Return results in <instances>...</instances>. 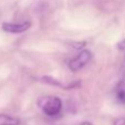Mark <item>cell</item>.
Segmentation results:
<instances>
[{
  "mask_svg": "<svg viewBox=\"0 0 125 125\" xmlns=\"http://www.w3.org/2000/svg\"><path fill=\"white\" fill-rule=\"evenodd\" d=\"M91 58H92V53L90 51H87V50H83L74 59H72L69 62V69L72 72H76V71L81 70L87 62L90 61Z\"/></svg>",
  "mask_w": 125,
  "mask_h": 125,
  "instance_id": "obj_2",
  "label": "cell"
},
{
  "mask_svg": "<svg viewBox=\"0 0 125 125\" xmlns=\"http://www.w3.org/2000/svg\"><path fill=\"white\" fill-rule=\"evenodd\" d=\"M116 97H117V100L121 103L125 104V90L124 89H121V90H118L116 92Z\"/></svg>",
  "mask_w": 125,
  "mask_h": 125,
  "instance_id": "obj_5",
  "label": "cell"
},
{
  "mask_svg": "<svg viewBox=\"0 0 125 125\" xmlns=\"http://www.w3.org/2000/svg\"><path fill=\"white\" fill-rule=\"evenodd\" d=\"M114 125H125V118L124 117H118L114 121Z\"/></svg>",
  "mask_w": 125,
  "mask_h": 125,
  "instance_id": "obj_6",
  "label": "cell"
},
{
  "mask_svg": "<svg viewBox=\"0 0 125 125\" xmlns=\"http://www.w3.org/2000/svg\"><path fill=\"white\" fill-rule=\"evenodd\" d=\"M80 125H92V123H90V122H83V123H81Z\"/></svg>",
  "mask_w": 125,
  "mask_h": 125,
  "instance_id": "obj_8",
  "label": "cell"
},
{
  "mask_svg": "<svg viewBox=\"0 0 125 125\" xmlns=\"http://www.w3.org/2000/svg\"><path fill=\"white\" fill-rule=\"evenodd\" d=\"M20 120L8 114H0V125H19Z\"/></svg>",
  "mask_w": 125,
  "mask_h": 125,
  "instance_id": "obj_4",
  "label": "cell"
},
{
  "mask_svg": "<svg viewBox=\"0 0 125 125\" xmlns=\"http://www.w3.org/2000/svg\"><path fill=\"white\" fill-rule=\"evenodd\" d=\"M117 49L120 51H125V39H123L122 41H120L117 44Z\"/></svg>",
  "mask_w": 125,
  "mask_h": 125,
  "instance_id": "obj_7",
  "label": "cell"
},
{
  "mask_svg": "<svg viewBox=\"0 0 125 125\" xmlns=\"http://www.w3.org/2000/svg\"><path fill=\"white\" fill-rule=\"evenodd\" d=\"M31 23L30 22H22V23H9V22H5L2 24V29L6 32L9 33H21L24 32L30 28Z\"/></svg>",
  "mask_w": 125,
  "mask_h": 125,
  "instance_id": "obj_3",
  "label": "cell"
},
{
  "mask_svg": "<svg viewBox=\"0 0 125 125\" xmlns=\"http://www.w3.org/2000/svg\"><path fill=\"white\" fill-rule=\"evenodd\" d=\"M44 114L48 116H55L62 110V101L58 96H44L41 97L38 102Z\"/></svg>",
  "mask_w": 125,
  "mask_h": 125,
  "instance_id": "obj_1",
  "label": "cell"
}]
</instances>
